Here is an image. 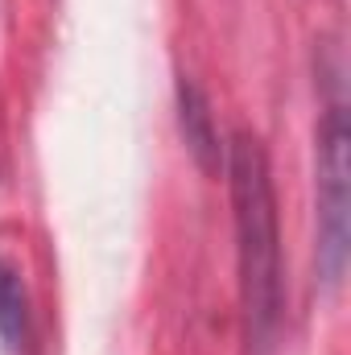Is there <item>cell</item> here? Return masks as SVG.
Returning a JSON list of instances; mask_svg holds the SVG:
<instances>
[{
    "mask_svg": "<svg viewBox=\"0 0 351 355\" xmlns=\"http://www.w3.org/2000/svg\"><path fill=\"white\" fill-rule=\"evenodd\" d=\"M348 116L335 99L318 128V272L339 285L348 265Z\"/></svg>",
    "mask_w": 351,
    "mask_h": 355,
    "instance_id": "7a4b0ae2",
    "label": "cell"
},
{
    "mask_svg": "<svg viewBox=\"0 0 351 355\" xmlns=\"http://www.w3.org/2000/svg\"><path fill=\"white\" fill-rule=\"evenodd\" d=\"M178 112H182V132H186V145L194 153V162L215 174L219 170V137H215V124H211V112H207V99L194 83H178Z\"/></svg>",
    "mask_w": 351,
    "mask_h": 355,
    "instance_id": "3957f363",
    "label": "cell"
},
{
    "mask_svg": "<svg viewBox=\"0 0 351 355\" xmlns=\"http://www.w3.org/2000/svg\"><path fill=\"white\" fill-rule=\"evenodd\" d=\"M0 339L8 352H21L29 339V297L21 285V272L0 261Z\"/></svg>",
    "mask_w": 351,
    "mask_h": 355,
    "instance_id": "277c9868",
    "label": "cell"
},
{
    "mask_svg": "<svg viewBox=\"0 0 351 355\" xmlns=\"http://www.w3.org/2000/svg\"><path fill=\"white\" fill-rule=\"evenodd\" d=\"M228 186L236 211V248H240V297L248 343L268 347L281 318V236H277V198L273 178L257 137L236 132L228 145Z\"/></svg>",
    "mask_w": 351,
    "mask_h": 355,
    "instance_id": "6da1fadb",
    "label": "cell"
}]
</instances>
